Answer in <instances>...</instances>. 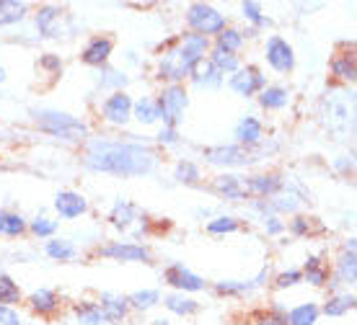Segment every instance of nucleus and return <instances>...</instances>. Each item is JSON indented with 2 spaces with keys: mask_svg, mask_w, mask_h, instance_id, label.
Masks as SVG:
<instances>
[{
  "mask_svg": "<svg viewBox=\"0 0 357 325\" xmlns=\"http://www.w3.org/2000/svg\"><path fill=\"white\" fill-rule=\"evenodd\" d=\"M29 230H31L36 237H42V240H45V237H54V232L60 230V225H57V220H52V217L39 214V217H34V220H31Z\"/></svg>",
  "mask_w": 357,
  "mask_h": 325,
  "instance_id": "42",
  "label": "nucleus"
},
{
  "mask_svg": "<svg viewBox=\"0 0 357 325\" xmlns=\"http://www.w3.org/2000/svg\"><path fill=\"white\" fill-rule=\"evenodd\" d=\"M264 230H267L269 235H280V232L285 230V222L277 220L275 214H272V217H264Z\"/></svg>",
  "mask_w": 357,
  "mask_h": 325,
  "instance_id": "49",
  "label": "nucleus"
},
{
  "mask_svg": "<svg viewBox=\"0 0 357 325\" xmlns=\"http://www.w3.org/2000/svg\"><path fill=\"white\" fill-rule=\"evenodd\" d=\"M331 75L342 83H355L357 78V65H355V54L342 52L331 60Z\"/></svg>",
  "mask_w": 357,
  "mask_h": 325,
  "instance_id": "25",
  "label": "nucleus"
},
{
  "mask_svg": "<svg viewBox=\"0 0 357 325\" xmlns=\"http://www.w3.org/2000/svg\"><path fill=\"white\" fill-rule=\"evenodd\" d=\"M63 21H68V16L63 13L60 6H42L39 13H36V29H39L45 36H50V39L65 36Z\"/></svg>",
  "mask_w": 357,
  "mask_h": 325,
  "instance_id": "12",
  "label": "nucleus"
},
{
  "mask_svg": "<svg viewBox=\"0 0 357 325\" xmlns=\"http://www.w3.org/2000/svg\"><path fill=\"white\" fill-rule=\"evenodd\" d=\"M301 281H303V274L298 271V269H290V271L277 274L275 287L277 290H287V287H295V284H301Z\"/></svg>",
  "mask_w": 357,
  "mask_h": 325,
  "instance_id": "44",
  "label": "nucleus"
},
{
  "mask_svg": "<svg viewBox=\"0 0 357 325\" xmlns=\"http://www.w3.org/2000/svg\"><path fill=\"white\" fill-rule=\"evenodd\" d=\"M205 163L218 168H241L249 166L251 160V150L238 148V145H218V148H205L202 152Z\"/></svg>",
  "mask_w": 357,
  "mask_h": 325,
  "instance_id": "6",
  "label": "nucleus"
},
{
  "mask_svg": "<svg viewBox=\"0 0 357 325\" xmlns=\"http://www.w3.org/2000/svg\"><path fill=\"white\" fill-rule=\"evenodd\" d=\"M39 65L47 68V70H54V72L63 70V60H60V57H54V54H45V57L39 60Z\"/></svg>",
  "mask_w": 357,
  "mask_h": 325,
  "instance_id": "50",
  "label": "nucleus"
},
{
  "mask_svg": "<svg viewBox=\"0 0 357 325\" xmlns=\"http://www.w3.org/2000/svg\"><path fill=\"white\" fill-rule=\"evenodd\" d=\"M264 279H269V269H261V271L257 274V279H251V281H225V279L218 281V284H215V292H218V294H246V292L261 287Z\"/></svg>",
  "mask_w": 357,
  "mask_h": 325,
  "instance_id": "21",
  "label": "nucleus"
},
{
  "mask_svg": "<svg viewBox=\"0 0 357 325\" xmlns=\"http://www.w3.org/2000/svg\"><path fill=\"white\" fill-rule=\"evenodd\" d=\"M207 62L213 65L215 70L220 72V75H233V72L241 68V60H238V54H231V52H223V49H218V47H210V52H207Z\"/></svg>",
  "mask_w": 357,
  "mask_h": 325,
  "instance_id": "22",
  "label": "nucleus"
},
{
  "mask_svg": "<svg viewBox=\"0 0 357 325\" xmlns=\"http://www.w3.org/2000/svg\"><path fill=\"white\" fill-rule=\"evenodd\" d=\"M26 232V220L10 209H0V235L6 237H18Z\"/></svg>",
  "mask_w": 357,
  "mask_h": 325,
  "instance_id": "30",
  "label": "nucleus"
},
{
  "mask_svg": "<svg viewBox=\"0 0 357 325\" xmlns=\"http://www.w3.org/2000/svg\"><path fill=\"white\" fill-rule=\"evenodd\" d=\"M132 119H137L143 127H151V124L158 122V104H155V98L143 96L132 101Z\"/></svg>",
  "mask_w": 357,
  "mask_h": 325,
  "instance_id": "27",
  "label": "nucleus"
},
{
  "mask_svg": "<svg viewBox=\"0 0 357 325\" xmlns=\"http://www.w3.org/2000/svg\"><path fill=\"white\" fill-rule=\"evenodd\" d=\"M109 222L114 225L116 230H130L135 222H143L145 225V214L135 204L125 202V199H119V202L112 207V214H109Z\"/></svg>",
  "mask_w": 357,
  "mask_h": 325,
  "instance_id": "18",
  "label": "nucleus"
},
{
  "mask_svg": "<svg viewBox=\"0 0 357 325\" xmlns=\"http://www.w3.org/2000/svg\"><path fill=\"white\" fill-rule=\"evenodd\" d=\"M301 274H303V279L308 281V284H313V287H326V284H329V269L321 264L319 255H311V258L305 261V269Z\"/></svg>",
  "mask_w": 357,
  "mask_h": 325,
  "instance_id": "31",
  "label": "nucleus"
},
{
  "mask_svg": "<svg viewBox=\"0 0 357 325\" xmlns=\"http://www.w3.org/2000/svg\"><path fill=\"white\" fill-rule=\"evenodd\" d=\"M163 305H166V310L169 312H174V315H195L197 310H199V305H197L195 299L187 297V294H181V292H174V294H169V297L163 299Z\"/></svg>",
  "mask_w": 357,
  "mask_h": 325,
  "instance_id": "32",
  "label": "nucleus"
},
{
  "mask_svg": "<svg viewBox=\"0 0 357 325\" xmlns=\"http://www.w3.org/2000/svg\"><path fill=\"white\" fill-rule=\"evenodd\" d=\"M181 47H187L189 52H195L197 57H205L207 52H210V39L202 34H195V31H189V34L181 36V42H178Z\"/></svg>",
  "mask_w": 357,
  "mask_h": 325,
  "instance_id": "41",
  "label": "nucleus"
},
{
  "mask_svg": "<svg viewBox=\"0 0 357 325\" xmlns=\"http://www.w3.org/2000/svg\"><path fill=\"white\" fill-rule=\"evenodd\" d=\"M101 305V312H104V320L107 323H122L127 317V312H130V305H127V297H122V294H114V292H104L101 294V299H98Z\"/></svg>",
  "mask_w": 357,
  "mask_h": 325,
  "instance_id": "19",
  "label": "nucleus"
},
{
  "mask_svg": "<svg viewBox=\"0 0 357 325\" xmlns=\"http://www.w3.org/2000/svg\"><path fill=\"white\" fill-rule=\"evenodd\" d=\"M357 281V253H355V237H349V243L337 258V274L331 279V287H352Z\"/></svg>",
  "mask_w": 357,
  "mask_h": 325,
  "instance_id": "11",
  "label": "nucleus"
},
{
  "mask_svg": "<svg viewBox=\"0 0 357 325\" xmlns=\"http://www.w3.org/2000/svg\"><path fill=\"white\" fill-rule=\"evenodd\" d=\"M241 228L238 220L233 217V214H220V217H215V220L207 222V232L210 235H231L236 230Z\"/></svg>",
  "mask_w": 357,
  "mask_h": 325,
  "instance_id": "39",
  "label": "nucleus"
},
{
  "mask_svg": "<svg viewBox=\"0 0 357 325\" xmlns=\"http://www.w3.org/2000/svg\"><path fill=\"white\" fill-rule=\"evenodd\" d=\"M355 294L352 292H337V294H331L326 299V305H324V315L329 317H340V315H347L349 310H355Z\"/></svg>",
  "mask_w": 357,
  "mask_h": 325,
  "instance_id": "26",
  "label": "nucleus"
},
{
  "mask_svg": "<svg viewBox=\"0 0 357 325\" xmlns=\"http://www.w3.org/2000/svg\"><path fill=\"white\" fill-rule=\"evenodd\" d=\"M259 104L267 111H280V109H285L290 104V90L285 86H267L259 93Z\"/></svg>",
  "mask_w": 357,
  "mask_h": 325,
  "instance_id": "24",
  "label": "nucleus"
},
{
  "mask_svg": "<svg viewBox=\"0 0 357 325\" xmlns=\"http://www.w3.org/2000/svg\"><path fill=\"white\" fill-rule=\"evenodd\" d=\"M16 302H21L18 284L10 279L8 274H0V305H3V308H13Z\"/></svg>",
  "mask_w": 357,
  "mask_h": 325,
  "instance_id": "38",
  "label": "nucleus"
},
{
  "mask_svg": "<svg viewBox=\"0 0 357 325\" xmlns=\"http://www.w3.org/2000/svg\"><path fill=\"white\" fill-rule=\"evenodd\" d=\"M158 142L161 145H178V129L176 127H163L158 132Z\"/></svg>",
  "mask_w": 357,
  "mask_h": 325,
  "instance_id": "48",
  "label": "nucleus"
},
{
  "mask_svg": "<svg viewBox=\"0 0 357 325\" xmlns=\"http://www.w3.org/2000/svg\"><path fill=\"white\" fill-rule=\"evenodd\" d=\"M264 57H267V65L277 72H290L295 68V49L293 45L282 39V36H269L267 47H264Z\"/></svg>",
  "mask_w": 357,
  "mask_h": 325,
  "instance_id": "7",
  "label": "nucleus"
},
{
  "mask_svg": "<svg viewBox=\"0 0 357 325\" xmlns=\"http://www.w3.org/2000/svg\"><path fill=\"white\" fill-rule=\"evenodd\" d=\"M0 325H21V315L13 308H3L0 305Z\"/></svg>",
  "mask_w": 357,
  "mask_h": 325,
  "instance_id": "47",
  "label": "nucleus"
},
{
  "mask_svg": "<svg viewBox=\"0 0 357 325\" xmlns=\"http://www.w3.org/2000/svg\"><path fill=\"white\" fill-rule=\"evenodd\" d=\"M241 13H243V18H249L251 24H254V31H257V29H264V26H272V21L261 13V6L259 3H254V0L241 3Z\"/></svg>",
  "mask_w": 357,
  "mask_h": 325,
  "instance_id": "40",
  "label": "nucleus"
},
{
  "mask_svg": "<svg viewBox=\"0 0 357 325\" xmlns=\"http://www.w3.org/2000/svg\"><path fill=\"white\" fill-rule=\"evenodd\" d=\"M54 209L65 220H75V217H83L89 212V199L78 191H60L54 196Z\"/></svg>",
  "mask_w": 357,
  "mask_h": 325,
  "instance_id": "13",
  "label": "nucleus"
},
{
  "mask_svg": "<svg viewBox=\"0 0 357 325\" xmlns=\"http://www.w3.org/2000/svg\"><path fill=\"white\" fill-rule=\"evenodd\" d=\"M153 325H169V320H155Z\"/></svg>",
  "mask_w": 357,
  "mask_h": 325,
  "instance_id": "52",
  "label": "nucleus"
},
{
  "mask_svg": "<svg viewBox=\"0 0 357 325\" xmlns=\"http://www.w3.org/2000/svg\"><path fill=\"white\" fill-rule=\"evenodd\" d=\"M29 13L26 3H18V0H0V26H13L21 24Z\"/></svg>",
  "mask_w": 357,
  "mask_h": 325,
  "instance_id": "29",
  "label": "nucleus"
},
{
  "mask_svg": "<svg viewBox=\"0 0 357 325\" xmlns=\"http://www.w3.org/2000/svg\"><path fill=\"white\" fill-rule=\"evenodd\" d=\"M187 24L189 29L195 31V34H202V36H218L228 26V21L220 10H215L213 6H207V3H192L187 8Z\"/></svg>",
  "mask_w": 357,
  "mask_h": 325,
  "instance_id": "4",
  "label": "nucleus"
},
{
  "mask_svg": "<svg viewBox=\"0 0 357 325\" xmlns=\"http://www.w3.org/2000/svg\"><path fill=\"white\" fill-rule=\"evenodd\" d=\"M257 325H287V312L282 308L267 310V312L257 315Z\"/></svg>",
  "mask_w": 357,
  "mask_h": 325,
  "instance_id": "43",
  "label": "nucleus"
},
{
  "mask_svg": "<svg viewBox=\"0 0 357 325\" xmlns=\"http://www.w3.org/2000/svg\"><path fill=\"white\" fill-rule=\"evenodd\" d=\"M45 253L52 258V261H73L78 255V248L73 246L70 240H47Z\"/></svg>",
  "mask_w": 357,
  "mask_h": 325,
  "instance_id": "35",
  "label": "nucleus"
},
{
  "mask_svg": "<svg viewBox=\"0 0 357 325\" xmlns=\"http://www.w3.org/2000/svg\"><path fill=\"white\" fill-rule=\"evenodd\" d=\"M98 255L112 261H127V264H151V251L137 243H109L98 248Z\"/></svg>",
  "mask_w": 357,
  "mask_h": 325,
  "instance_id": "9",
  "label": "nucleus"
},
{
  "mask_svg": "<svg viewBox=\"0 0 357 325\" xmlns=\"http://www.w3.org/2000/svg\"><path fill=\"white\" fill-rule=\"evenodd\" d=\"M155 104H158V119L163 122V127H178L189 106V96L184 86H166L158 93Z\"/></svg>",
  "mask_w": 357,
  "mask_h": 325,
  "instance_id": "3",
  "label": "nucleus"
},
{
  "mask_svg": "<svg viewBox=\"0 0 357 325\" xmlns=\"http://www.w3.org/2000/svg\"><path fill=\"white\" fill-rule=\"evenodd\" d=\"M83 166L96 173H109L119 178L148 176L158 166V155L137 142L91 140L83 155Z\"/></svg>",
  "mask_w": 357,
  "mask_h": 325,
  "instance_id": "1",
  "label": "nucleus"
},
{
  "mask_svg": "<svg viewBox=\"0 0 357 325\" xmlns=\"http://www.w3.org/2000/svg\"><path fill=\"white\" fill-rule=\"evenodd\" d=\"M98 86H101V88H109V86H112V88L122 90L127 86V75L119 70H107V78L98 80Z\"/></svg>",
  "mask_w": 357,
  "mask_h": 325,
  "instance_id": "45",
  "label": "nucleus"
},
{
  "mask_svg": "<svg viewBox=\"0 0 357 325\" xmlns=\"http://www.w3.org/2000/svg\"><path fill=\"white\" fill-rule=\"evenodd\" d=\"M233 137L238 140V148H241V145L246 150L257 148V145L264 140V124H261L257 116L246 114V116H241V122L236 124V129H233Z\"/></svg>",
  "mask_w": 357,
  "mask_h": 325,
  "instance_id": "14",
  "label": "nucleus"
},
{
  "mask_svg": "<svg viewBox=\"0 0 357 325\" xmlns=\"http://www.w3.org/2000/svg\"><path fill=\"white\" fill-rule=\"evenodd\" d=\"M163 281L171 284L174 290H178L181 294H187V292H202L207 290V281L199 276V274L189 271L184 264H171L166 271H163Z\"/></svg>",
  "mask_w": 357,
  "mask_h": 325,
  "instance_id": "8",
  "label": "nucleus"
},
{
  "mask_svg": "<svg viewBox=\"0 0 357 325\" xmlns=\"http://www.w3.org/2000/svg\"><path fill=\"white\" fill-rule=\"evenodd\" d=\"M228 86H231V90L236 96L251 98L267 88V75H261L259 68L246 65V68H238V70L233 72L231 80H228Z\"/></svg>",
  "mask_w": 357,
  "mask_h": 325,
  "instance_id": "5",
  "label": "nucleus"
},
{
  "mask_svg": "<svg viewBox=\"0 0 357 325\" xmlns=\"http://www.w3.org/2000/svg\"><path fill=\"white\" fill-rule=\"evenodd\" d=\"M161 302V292L158 290H140V292H135V294H130L127 297V305L132 310H151V308H155Z\"/></svg>",
  "mask_w": 357,
  "mask_h": 325,
  "instance_id": "37",
  "label": "nucleus"
},
{
  "mask_svg": "<svg viewBox=\"0 0 357 325\" xmlns=\"http://www.w3.org/2000/svg\"><path fill=\"white\" fill-rule=\"evenodd\" d=\"M29 308L39 315H52L60 310V297L52 290H36L29 294Z\"/></svg>",
  "mask_w": 357,
  "mask_h": 325,
  "instance_id": "23",
  "label": "nucleus"
},
{
  "mask_svg": "<svg viewBox=\"0 0 357 325\" xmlns=\"http://www.w3.org/2000/svg\"><path fill=\"white\" fill-rule=\"evenodd\" d=\"M290 232H293L295 237H303L311 232V220L308 217H295L293 222H290Z\"/></svg>",
  "mask_w": 357,
  "mask_h": 325,
  "instance_id": "46",
  "label": "nucleus"
},
{
  "mask_svg": "<svg viewBox=\"0 0 357 325\" xmlns=\"http://www.w3.org/2000/svg\"><path fill=\"white\" fill-rule=\"evenodd\" d=\"M189 80H192V86L195 88H205V90H215L223 86V75L215 70L213 65L207 62V57L202 62H197L195 70H192V75H189Z\"/></svg>",
  "mask_w": 357,
  "mask_h": 325,
  "instance_id": "20",
  "label": "nucleus"
},
{
  "mask_svg": "<svg viewBox=\"0 0 357 325\" xmlns=\"http://www.w3.org/2000/svg\"><path fill=\"white\" fill-rule=\"evenodd\" d=\"M6 80V68H0V83Z\"/></svg>",
  "mask_w": 357,
  "mask_h": 325,
  "instance_id": "51",
  "label": "nucleus"
},
{
  "mask_svg": "<svg viewBox=\"0 0 357 325\" xmlns=\"http://www.w3.org/2000/svg\"><path fill=\"white\" fill-rule=\"evenodd\" d=\"M174 178L184 186H195L199 184L202 173H199V166H197L195 160H178L176 168H174Z\"/></svg>",
  "mask_w": 357,
  "mask_h": 325,
  "instance_id": "36",
  "label": "nucleus"
},
{
  "mask_svg": "<svg viewBox=\"0 0 357 325\" xmlns=\"http://www.w3.org/2000/svg\"><path fill=\"white\" fill-rule=\"evenodd\" d=\"M101 116L114 127H125L132 119V98L125 90H114L101 106Z\"/></svg>",
  "mask_w": 357,
  "mask_h": 325,
  "instance_id": "10",
  "label": "nucleus"
},
{
  "mask_svg": "<svg viewBox=\"0 0 357 325\" xmlns=\"http://www.w3.org/2000/svg\"><path fill=\"white\" fill-rule=\"evenodd\" d=\"M213 189L220 196L231 199V202H238V199H249V191H246V178L236 176V173H223V176L215 178Z\"/></svg>",
  "mask_w": 357,
  "mask_h": 325,
  "instance_id": "17",
  "label": "nucleus"
},
{
  "mask_svg": "<svg viewBox=\"0 0 357 325\" xmlns=\"http://www.w3.org/2000/svg\"><path fill=\"white\" fill-rule=\"evenodd\" d=\"M112 49H114V42L109 36H93L89 45L83 47V62L91 65V68H104L112 57Z\"/></svg>",
  "mask_w": 357,
  "mask_h": 325,
  "instance_id": "16",
  "label": "nucleus"
},
{
  "mask_svg": "<svg viewBox=\"0 0 357 325\" xmlns=\"http://www.w3.org/2000/svg\"><path fill=\"white\" fill-rule=\"evenodd\" d=\"M31 116H34L36 127L42 132L52 134V137H60V140H68V142H83L89 137V127L81 119L65 114V111H57V109H36V111H31Z\"/></svg>",
  "mask_w": 357,
  "mask_h": 325,
  "instance_id": "2",
  "label": "nucleus"
},
{
  "mask_svg": "<svg viewBox=\"0 0 357 325\" xmlns=\"http://www.w3.org/2000/svg\"><path fill=\"white\" fill-rule=\"evenodd\" d=\"M75 317H78V323L81 325H104V312L98 308V302H78L75 305Z\"/></svg>",
  "mask_w": 357,
  "mask_h": 325,
  "instance_id": "34",
  "label": "nucleus"
},
{
  "mask_svg": "<svg viewBox=\"0 0 357 325\" xmlns=\"http://www.w3.org/2000/svg\"><path fill=\"white\" fill-rule=\"evenodd\" d=\"M321 315V308L316 302H303L287 312V325H316Z\"/></svg>",
  "mask_w": 357,
  "mask_h": 325,
  "instance_id": "28",
  "label": "nucleus"
},
{
  "mask_svg": "<svg viewBox=\"0 0 357 325\" xmlns=\"http://www.w3.org/2000/svg\"><path fill=\"white\" fill-rule=\"evenodd\" d=\"M282 189H285V181L277 176V173H259V176H251L246 181L249 196H259V199H272Z\"/></svg>",
  "mask_w": 357,
  "mask_h": 325,
  "instance_id": "15",
  "label": "nucleus"
},
{
  "mask_svg": "<svg viewBox=\"0 0 357 325\" xmlns=\"http://www.w3.org/2000/svg\"><path fill=\"white\" fill-rule=\"evenodd\" d=\"M243 42H246V34L238 31V29H231V26H225L220 34L215 36V47L223 49V52H231V54L238 52V49L243 47Z\"/></svg>",
  "mask_w": 357,
  "mask_h": 325,
  "instance_id": "33",
  "label": "nucleus"
}]
</instances>
